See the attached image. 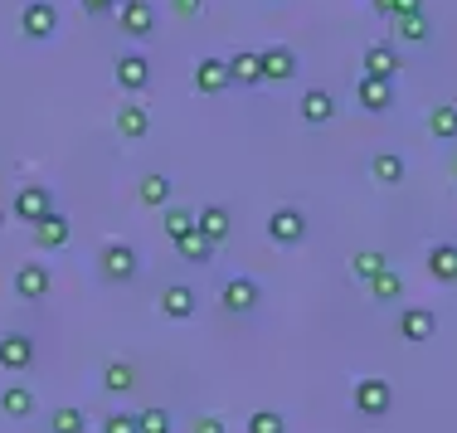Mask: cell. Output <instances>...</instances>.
<instances>
[{"label":"cell","instance_id":"6da1fadb","mask_svg":"<svg viewBox=\"0 0 457 433\" xmlns=\"http://www.w3.org/2000/svg\"><path fill=\"white\" fill-rule=\"evenodd\" d=\"M97 268H103L107 283H132V278L141 273V258H137L132 244L112 239V244H103V254H97Z\"/></svg>","mask_w":457,"mask_h":433},{"label":"cell","instance_id":"7a4b0ae2","mask_svg":"<svg viewBox=\"0 0 457 433\" xmlns=\"http://www.w3.org/2000/svg\"><path fill=\"white\" fill-rule=\"evenodd\" d=\"M389 404H395V385H389L385 375H365V380H355V414L379 419V414H389Z\"/></svg>","mask_w":457,"mask_h":433},{"label":"cell","instance_id":"3957f363","mask_svg":"<svg viewBox=\"0 0 457 433\" xmlns=\"http://www.w3.org/2000/svg\"><path fill=\"white\" fill-rule=\"evenodd\" d=\"M20 29H25V39H54V29H59V5L54 0H29L25 10H20Z\"/></svg>","mask_w":457,"mask_h":433},{"label":"cell","instance_id":"277c9868","mask_svg":"<svg viewBox=\"0 0 457 433\" xmlns=\"http://www.w3.org/2000/svg\"><path fill=\"white\" fill-rule=\"evenodd\" d=\"M268 239H273L278 248H292L307 239V214L292 210V204H282V210H273V220H268Z\"/></svg>","mask_w":457,"mask_h":433},{"label":"cell","instance_id":"5b68a950","mask_svg":"<svg viewBox=\"0 0 457 433\" xmlns=\"http://www.w3.org/2000/svg\"><path fill=\"white\" fill-rule=\"evenodd\" d=\"M29 365H35V337H25V331L0 337V371H5V375H25Z\"/></svg>","mask_w":457,"mask_h":433},{"label":"cell","instance_id":"8992f818","mask_svg":"<svg viewBox=\"0 0 457 433\" xmlns=\"http://www.w3.org/2000/svg\"><path fill=\"white\" fill-rule=\"evenodd\" d=\"M10 210H15V220L39 224V220H45V214L54 210V190H49V186H20V190H15V204H10Z\"/></svg>","mask_w":457,"mask_h":433},{"label":"cell","instance_id":"52a82bcc","mask_svg":"<svg viewBox=\"0 0 457 433\" xmlns=\"http://www.w3.org/2000/svg\"><path fill=\"white\" fill-rule=\"evenodd\" d=\"M117 20H122V35L146 39L151 29H156V5H151V0H122V5H117Z\"/></svg>","mask_w":457,"mask_h":433},{"label":"cell","instance_id":"ba28073f","mask_svg":"<svg viewBox=\"0 0 457 433\" xmlns=\"http://www.w3.org/2000/svg\"><path fill=\"white\" fill-rule=\"evenodd\" d=\"M49 287H54V273H49L45 263H20V268H15V297H20V302L49 297Z\"/></svg>","mask_w":457,"mask_h":433},{"label":"cell","instance_id":"9c48e42d","mask_svg":"<svg viewBox=\"0 0 457 433\" xmlns=\"http://www.w3.org/2000/svg\"><path fill=\"white\" fill-rule=\"evenodd\" d=\"M195 312H200V292H195L190 283H170L166 292H161V317H170V321H190Z\"/></svg>","mask_w":457,"mask_h":433},{"label":"cell","instance_id":"30bf717a","mask_svg":"<svg viewBox=\"0 0 457 433\" xmlns=\"http://www.w3.org/2000/svg\"><path fill=\"white\" fill-rule=\"evenodd\" d=\"M433 331H438V317H433V307H404V312H399V337H404L409 346L433 341Z\"/></svg>","mask_w":457,"mask_h":433},{"label":"cell","instance_id":"8fae6325","mask_svg":"<svg viewBox=\"0 0 457 433\" xmlns=\"http://www.w3.org/2000/svg\"><path fill=\"white\" fill-rule=\"evenodd\" d=\"M29 234H35V248H45V254H54V248H63V244L73 239V224L63 220L59 210H49L39 224H29Z\"/></svg>","mask_w":457,"mask_h":433},{"label":"cell","instance_id":"7c38bea8","mask_svg":"<svg viewBox=\"0 0 457 433\" xmlns=\"http://www.w3.org/2000/svg\"><path fill=\"white\" fill-rule=\"evenodd\" d=\"M258 63H263V83H287V79H297V54H292L287 45H273V49H263L258 54Z\"/></svg>","mask_w":457,"mask_h":433},{"label":"cell","instance_id":"4fadbf2b","mask_svg":"<svg viewBox=\"0 0 457 433\" xmlns=\"http://www.w3.org/2000/svg\"><path fill=\"white\" fill-rule=\"evenodd\" d=\"M355 103L365 107V112H389L395 107V83H385V79H355Z\"/></svg>","mask_w":457,"mask_h":433},{"label":"cell","instance_id":"5bb4252c","mask_svg":"<svg viewBox=\"0 0 457 433\" xmlns=\"http://www.w3.org/2000/svg\"><path fill=\"white\" fill-rule=\"evenodd\" d=\"M258 297H263V287L253 283V278H228V283L220 287V302L224 312H253Z\"/></svg>","mask_w":457,"mask_h":433},{"label":"cell","instance_id":"9a60e30c","mask_svg":"<svg viewBox=\"0 0 457 433\" xmlns=\"http://www.w3.org/2000/svg\"><path fill=\"white\" fill-rule=\"evenodd\" d=\"M195 229H200L210 244H224L228 234H234V214H228L224 204H204V210L195 214Z\"/></svg>","mask_w":457,"mask_h":433},{"label":"cell","instance_id":"2e32d148","mask_svg":"<svg viewBox=\"0 0 457 433\" xmlns=\"http://www.w3.org/2000/svg\"><path fill=\"white\" fill-rule=\"evenodd\" d=\"M112 73H117V88H122V93H141L151 83V63L141 59V54H122Z\"/></svg>","mask_w":457,"mask_h":433},{"label":"cell","instance_id":"e0dca14e","mask_svg":"<svg viewBox=\"0 0 457 433\" xmlns=\"http://www.w3.org/2000/svg\"><path fill=\"white\" fill-rule=\"evenodd\" d=\"M365 79H385V83H395L399 79V54H395V45H370L365 49Z\"/></svg>","mask_w":457,"mask_h":433},{"label":"cell","instance_id":"ac0fdd59","mask_svg":"<svg viewBox=\"0 0 457 433\" xmlns=\"http://www.w3.org/2000/svg\"><path fill=\"white\" fill-rule=\"evenodd\" d=\"M117 132H122V142H141V137L151 132L146 103H122V107H117Z\"/></svg>","mask_w":457,"mask_h":433},{"label":"cell","instance_id":"d6986e66","mask_svg":"<svg viewBox=\"0 0 457 433\" xmlns=\"http://www.w3.org/2000/svg\"><path fill=\"white\" fill-rule=\"evenodd\" d=\"M228 59H200L195 63V93H224L228 88Z\"/></svg>","mask_w":457,"mask_h":433},{"label":"cell","instance_id":"ffe728a7","mask_svg":"<svg viewBox=\"0 0 457 433\" xmlns=\"http://www.w3.org/2000/svg\"><path fill=\"white\" fill-rule=\"evenodd\" d=\"M331 117H336V97L326 88H307V93H302V122H307V127H326Z\"/></svg>","mask_w":457,"mask_h":433},{"label":"cell","instance_id":"44dd1931","mask_svg":"<svg viewBox=\"0 0 457 433\" xmlns=\"http://www.w3.org/2000/svg\"><path fill=\"white\" fill-rule=\"evenodd\" d=\"M389 25H395V35L409 39V45H428V39H433V25H428L423 10H404V15H395Z\"/></svg>","mask_w":457,"mask_h":433},{"label":"cell","instance_id":"7402d4cb","mask_svg":"<svg viewBox=\"0 0 457 433\" xmlns=\"http://www.w3.org/2000/svg\"><path fill=\"white\" fill-rule=\"evenodd\" d=\"M428 278L433 283H457V244H433L428 248Z\"/></svg>","mask_w":457,"mask_h":433},{"label":"cell","instance_id":"603a6c76","mask_svg":"<svg viewBox=\"0 0 457 433\" xmlns=\"http://www.w3.org/2000/svg\"><path fill=\"white\" fill-rule=\"evenodd\" d=\"M0 414L29 419V414H35V389H29V385H5V389H0Z\"/></svg>","mask_w":457,"mask_h":433},{"label":"cell","instance_id":"cb8c5ba5","mask_svg":"<svg viewBox=\"0 0 457 433\" xmlns=\"http://www.w3.org/2000/svg\"><path fill=\"white\" fill-rule=\"evenodd\" d=\"M365 287H370V302H395V297H404V273H399V268L389 263L385 273H379V278H370Z\"/></svg>","mask_w":457,"mask_h":433},{"label":"cell","instance_id":"d4e9b609","mask_svg":"<svg viewBox=\"0 0 457 433\" xmlns=\"http://www.w3.org/2000/svg\"><path fill=\"white\" fill-rule=\"evenodd\" d=\"M176 254L185 258V263H195V268H204V263H210V258H214V244H210V239H204V234H200V229H190V234H185V239H176Z\"/></svg>","mask_w":457,"mask_h":433},{"label":"cell","instance_id":"484cf974","mask_svg":"<svg viewBox=\"0 0 457 433\" xmlns=\"http://www.w3.org/2000/svg\"><path fill=\"white\" fill-rule=\"evenodd\" d=\"M370 180H379V186H399V180H404V156L379 151V156L370 161Z\"/></svg>","mask_w":457,"mask_h":433},{"label":"cell","instance_id":"4316f807","mask_svg":"<svg viewBox=\"0 0 457 433\" xmlns=\"http://www.w3.org/2000/svg\"><path fill=\"white\" fill-rule=\"evenodd\" d=\"M228 79L234 83H263V63H258L253 49H238L234 59H228Z\"/></svg>","mask_w":457,"mask_h":433},{"label":"cell","instance_id":"83f0119b","mask_svg":"<svg viewBox=\"0 0 457 433\" xmlns=\"http://www.w3.org/2000/svg\"><path fill=\"white\" fill-rule=\"evenodd\" d=\"M170 190H176V186H170V176H146V180L137 186V200L151 204V210H166V204H170Z\"/></svg>","mask_w":457,"mask_h":433},{"label":"cell","instance_id":"f1b7e54d","mask_svg":"<svg viewBox=\"0 0 457 433\" xmlns=\"http://www.w3.org/2000/svg\"><path fill=\"white\" fill-rule=\"evenodd\" d=\"M428 132L438 137V142H457V103H438L428 112Z\"/></svg>","mask_w":457,"mask_h":433},{"label":"cell","instance_id":"f546056e","mask_svg":"<svg viewBox=\"0 0 457 433\" xmlns=\"http://www.w3.org/2000/svg\"><path fill=\"white\" fill-rule=\"evenodd\" d=\"M49 433H88V414L79 404H59L49 414Z\"/></svg>","mask_w":457,"mask_h":433},{"label":"cell","instance_id":"4dcf8cb0","mask_svg":"<svg viewBox=\"0 0 457 433\" xmlns=\"http://www.w3.org/2000/svg\"><path fill=\"white\" fill-rule=\"evenodd\" d=\"M385 268H389V258L379 254V248H365V254L351 258V278H355V283H370V278H379Z\"/></svg>","mask_w":457,"mask_h":433},{"label":"cell","instance_id":"1f68e13d","mask_svg":"<svg viewBox=\"0 0 457 433\" xmlns=\"http://www.w3.org/2000/svg\"><path fill=\"white\" fill-rule=\"evenodd\" d=\"M161 229H166L170 239H185V234L195 229V210H185V204H166V210H161Z\"/></svg>","mask_w":457,"mask_h":433},{"label":"cell","instance_id":"d6a6232c","mask_svg":"<svg viewBox=\"0 0 457 433\" xmlns=\"http://www.w3.org/2000/svg\"><path fill=\"white\" fill-rule=\"evenodd\" d=\"M132 385H137V371H132L127 361H112V365L103 371V389H107V395H127Z\"/></svg>","mask_w":457,"mask_h":433},{"label":"cell","instance_id":"836d02e7","mask_svg":"<svg viewBox=\"0 0 457 433\" xmlns=\"http://www.w3.org/2000/svg\"><path fill=\"white\" fill-rule=\"evenodd\" d=\"M244 433H287V419H282L278 409H253Z\"/></svg>","mask_w":457,"mask_h":433},{"label":"cell","instance_id":"e575fe53","mask_svg":"<svg viewBox=\"0 0 457 433\" xmlns=\"http://www.w3.org/2000/svg\"><path fill=\"white\" fill-rule=\"evenodd\" d=\"M170 429H176L170 409H141L137 414V433H170Z\"/></svg>","mask_w":457,"mask_h":433},{"label":"cell","instance_id":"d590c367","mask_svg":"<svg viewBox=\"0 0 457 433\" xmlns=\"http://www.w3.org/2000/svg\"><path fill=\"white\" fill-rule=\"evenodd\" d=\"M370 5H375L385 20H395V15H404V10H423V0H370Z\"/></svg>","mask_w":457,"mask_h":433},{"label":"cell","instance_id":"8d00e7d4","mask_svg":"<svg viewBox=\"0 0 457 433\" xmlns=\"http://www.w3.org/2000/svg\"><path fill=\"white\" fill-rule=\"evenodd\" d=\"M103 433H137V414H107Z\"/></svg>","mask_w":457,"mask_h":433},{"label":"cell","instance_id":"74e56055","mask_svg":"<svg viewBox=\"0 0 457 433\" xmlns=\"http://www.w3.org/2000/svg\"><path fill=\"white\" fill-rule=\"evenodd\" d=\"M190 433H228V424L220 414H195V424H190Z\"/></svg>","mask_w":457,"mask_h":433},{"label":"cell","instance_id":"f35d334b","mask_svg":"<svg viewBox=\"0 0 457 433\" xmlns=\"http://www.w3.org/2000/svg\"><path fill=\"white\" fill-rule=\"evenodd\" d=\"M204 10V0H170V15L176 20H195Z\"/></svg>","mask_w":457,"mask_h":433},{"label":"cell","instance_id":"ab89813d","mask_svg":"<svg viewBox=\"0 0 457 433\" xmlns=\"http://www.w3.org/2000/svg\"><path fill=\"white\" fill-rule=\"evenodd\" d=\"M79 5H83V15H112L122 0H79Z\"/></svg>","mask_w":457,"mask_h":433},{"label":"cell","instance_id":"60d3db41","mask_svg":"<svg viewBox=\"0 0 457 433\" xmlns=\"http://www.w3.org/2000/svg\"><path fill=\"white\" fill-rule=\"evenodd\" d=\"M453 180H457V161H453Z\"/></svg>","mask_w":457,"mask_h":433},{"label":"cell","instance_id":"b9f144b4","mask_svg":"<svg viewBox=\"0 0 457 433\" xmlns=\"http://www.w3.org/2000/svg\"><path fill=\"white\" fill-rule=\"evenodd\" d=\"M0 224H5V214H0Z\"/></svg>","mask_w":457,"mask_h":433}]
</instances>
